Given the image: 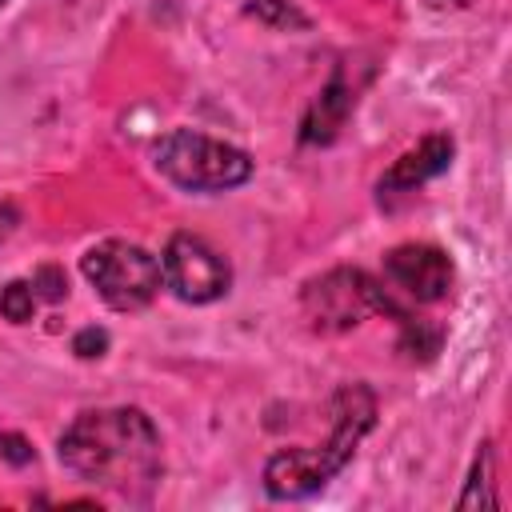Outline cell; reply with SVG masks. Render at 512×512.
I'll use <instances>...</instances> for the list:
<instances>
[{
  "mask_svg": "<svg viewBox=\"0 0 512 512\" xmlns=\"http://www.w3.org/2000/svg\"><path fill=\"white\" fill-rule=\"evenodd\" d=\"M60 464L120 500H148L160 480V432L140 408H88L64 428Z\"/></svg>",
  "mask_w": 512,
  "mask_h": 512,
  "instance_id": "obj_1",
  "label": "cell"
},
{
  "mask_svg": "<svg viewBox=\"0 0 512 512\" xmlns=\"http://www.w3.org/2000/svg\"><path fill=\"white\" fill-rule=\"evenodd\" d=\"M376 424V396L364 384H344L332 400V432L324 444L276 452L264 464V488L276 500H300L324 488L356 452V444Z\"/></svg>",
  "mask_w": 512,
  "mask_h": 512,
  "instance_id": "obj_2",
  "label": "cell"
},
{
  "mask_svg": "<svg viewBox=\"0 0 512 512\" xmlns=\"http://www.w3.org/2000/svg\"><path fill=\"white\" fill-rule=\"evenodd\" d=\"M152 164L160 176H168L176 188H188V192H224L252 176L248 152L192 128H176L160 136L152 148Z\"/></svg>",
  "mask_w": 512,
  "mask_h": 512,
  "instance_id": "obj_3",
  "label": "cell"
},
{
  "mask_svg": "<svg viewBox=\"0 0 512 512\" xmlns=\"http://www.w3.org/2000/svg\"><path fill=\"white\" fill-rule=\"evenodd\" d=\"M88 284L100 292V300L116 312H136L144 304H152V296L164 284V268L160 260L132 244V240H100L84 252L80 260Z\"/></svg>",
  "mask_w": 512,
  "mask_h": 512,
  "instance_id": "obj_4",
  "label": "cell"
},
{
  "mask_svg": "<svg viewBox=\"0 0 512 512\" xmlns=\"http://www.w3.org/2000/svg\"><path fill=\"white\" fill-rule=\"evenodd\" d=\"M300 304H304V316L312 320V328L348 332L368 312H384L388 308V292H380V284L360 268H332V272H324V276L304 284Z\"/></svg>",
  "mask_w": 512,
  "mask_h": 512,
  "instance_id": "obj_5",
  "label": "cell"
},
{
  "mask_svg": "<svg viewBox=\"0 0 512 512\" xmlns=\"http://www.w3.org/2000/svg\"><path fill=\"white\" fill-rule=\"evenodd\" d=\"M160 268H164L168 288H172L180 300H188V304H212V300H220V296L228 292V284H232L228 260H224L208 240H200V236H192V232H176V236L168 240Z\"/></svg>",
  "mask_w": 512,
  "mask_h": 512,
  "instance_id": "obj_6",
  "label": "cell"
},
{
  "mask_svg": "<svg viewBox=\"0 0 512 512\" xmlns=\"http://www.w3.org/2000/svg\"><path fill=\"white\" fill-rule=\"evenodd\" d=\"M384 276L416 304H436L452 288V260L432 244H400L384 256Z\"/></svg>",
  "mask_w": 512,
  "mask_h": 512,
  "instance_id": "obj_7",
  "label": "cell"
},
{
  "mask_svg": "<svg viewBox=\"0 0 512 512\" xmlns=\"http://www.w3.org/2000/svg\"><path fill=\"white\" fill-rule=\"evenodd\" d=\"M452 164V136H424L416 148H408L400 160H392V168L380 176V192H408L432 176H440Z\"/></svg>",
  "mask_w": 512,
  "mask_h": 512,
  "instance_id": "obj_8",
  "label": "cell"
},
{
  "mask_svg": "<svg viewBox=\"0 0 512 512\" xmlns=\"http://www.w3.org/2000/svg\"><path fill=\"white\" fill-rule=\"evenodd\" d=\"M352 88L344 84V76L336 72L328 84H324V92L312 100V108L304 112V124H300V140L304 144H332L336 136H340V128H344V120H348V112H352Z\"/></svg>",
  "mask_w": 512,
  "mask_h": 512,
  "instance_id": "obj_9",
  "label": "cell"
},
{
  "mask_svg": "<svg viewBox=\"0 0 512 512\" xmlns=\"http://www.w3.org/2000/svg\"><path fill=\"white\" fill-rule=\"evenodd\" d=\"M460 508H496L492 496V444H480V456L472 464V480L460 496Z\"/></svg>",
  "mask_w": 512,
  "mask_h": 512,
  "instance_id": "obj_10",
  "label": "cell"
},
{
  "mask_svg": "<svg viewBox=\"0 0 512 512\" xmlns=\"http://www.w3.org/2000/svg\"><path fill=\"white\" fill-rule=\"evenodd\" d=\"M0 312H4V320H12V324H28L32 312H36V292H32V284H28V280L4 284V288H0Z\"/></svg>",
  "mask_w": 512,
  "mask_h": 512,
  "instance_id": "obj_11",
  "label": "cell"
},
{
  "mask_svg": "<svg viewBox=\"0 0 512 512\" xmlns=\"http://www.w3.org/2000/svg\"><path fill=\"white\" fill-rule=\"evenodd\" d=\"M252 12H256L260 20H268V24H276V28H288V24L304 28V24H308L288 0H260V4H252Z\"/></svg>",
  "mask_w": 512,
  "mask_h": 512,
  "instance_id": "obj_12",
  "label": "cell"
},
{
  "mask_svg": "<svg viewBox=\"0 0 512 512\" xmlns=\"http://www.w3.org/2000/svg\"><path fill=\"white\" fill-rule=\"evenodd\" d=\"M32 292H36V300L44 296V300H60L64 292H68V280H64V272L56 268V264H44V268H36V276H32Z\"/></svg>",
  "mask_w": 512,
  "mask_h": 512,
  "instance_id": "obj_13",
  "label": "cell"
},
{
  "mask_svg": "<svg viewBox=\"0 0 512 512\" xmlns=\"http://www.w3.org/2000/svg\"><path fill=\"white\" fill-rule=\"evenodd\" d=\"M104 348H108V332L104 328H80L76 340H72V352L80 360H96V356H104Z\"/></svg>",
  "mask_w": 512,
  "mask_h": 512,
  "instance_id": "obj_14",
  "label": "cell"
},
{
  "mask_svg": "<svg viewBox=\"0 0 512 512\" xmlns=\"http://www.w3.org/2000/svg\"><path fill=\"white\" fill-rule=\"evenodd\" d=\"M0 452H4L12 464H28V460H32V448H28L20 436H0Z\"/></svg>",
  "mask_w": 512,
  "mask_h": 512,
  "instance_id": "obj_15",
  "label": "cell"
},
{
  "mask_svg": "<svg viewBox=\"0 0 512 512\" xmlns=\"http://www.w3.org/2000/svg\"><path fill=\"white\" fill-rule=\"evenodd\" d=\"M12 228H16V208H12L8 200H0V240H4Z\"/></svg>",
  "mask_w": 512,
  "mask_h": 512,
  "instance_id": "obj_16",
  "label": "cell"
},
{
  "mask_svg": "<svg viewBox=\"0 0 512 512\" xmlns=\"http://www.w3.org/2000/svg\"><path fill=\"white\" fill-rule=\"evenodd\" d=\"M428 4H436V8H448V4H456V8H464V4H472V0H428Z\"/></svg>",
  "mask_w": 512,
  "mask_h": 512,
  "instance_id": "obj_17",
  "label": "cell"
},
{
  "mask_svg": "<svg viewBox=\"0 0 512 512\" xmlns=\"http://www.w3.org/2000/svg\"><path fill=\"white\" fill-rule=\"evenodd\" d=\"M0 4H4V0H0Z\"/></svg>",
  "mask_w": 512,
  "mask_h": 512,
  "instance_id": "obj_18",
  "label": "cell"
}]
</instances>
